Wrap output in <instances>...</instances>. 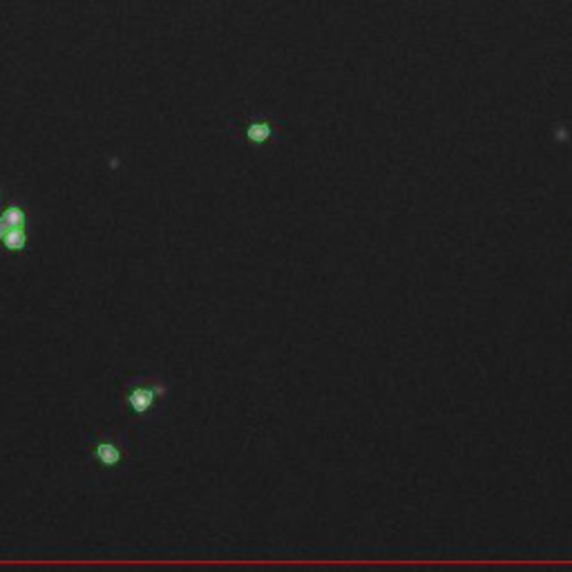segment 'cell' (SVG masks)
Masks as SVG:
<instances>
[{"mask_svg":"<svg viewBox=\"0 0 572 572\" xmlns=\"http://www.w3.org/2000/svg\"><path fill=\"white\" fill-rule=\"evenodd\" d=\"M170 394L166 378L136 374L128 376L121 385V407L139 420H150L157 416L161 403Z\"/></svg>","mask_w":572,"mask_h":572,"instance_id":"1","label":"cell"},{"mask_svg":"<svg viewBox=\"0 0 572 572\" xmlns=\"http://www.w3.org/2000/svg\"><path fill=\"white\" fill-rule=\"evenodd\" d=\"M10 228H12V226H10V224L5 222V217H3V215H0V246H3V239H5L7 230H10Z\"/></svg>","mask_w":572,"mask_h":572,"instance_id":"5","label":"cell"},{"mask_svg":"<svg viewBox=\"0 0 572 572\" xmlns=\"http://www.w3.org/2000/svg\"><path fill=\"white\" fill-rule=\"evenodd\" d=\"M27 239H29L27 226H14V228L7 230V235L3 239V246H0V248H3L5 253H10V255H19V253H23L25 248H27Z\"/></svg>","mask_w":572,"mask_h":572,"instance_id":"3","label":"cell"},{"mask_svg":"<svg viewBox=\"0 0 572 572\" xmlns=\"http://www.w3.org/2000/svg\"><path fill=\"white\" fill-rule=\"evenodd\" d=\"M85 456L88 461L99 467L103 474L117 476L126 472V465L130 463V449L128 438L121 431H101L92 434L85 440Z\"/></svg>","mask_w":572,"mask_h":572,"instance_id":"2","label":"cell"},{"mask_svg":"<svg viewBox=\"0 0 572 572\" xmlns=\"http://www.w3.org/2000/svg\"><path fill=\"white\" fill-rule=\"evenodd\" d=\"M268 134H271V130H268L266 123H253L248 128V139L253 143H264L268 139Z\"/></svg>","mask_w":572,"mask_h":572,"instance_id":"4","label":"cell"},{"mask_svg":"<svg viewBox=\"0 0 572 572\" xmlns=\"http://www.w3.org/2000/svg\"><path fill=\"white\" fill-rule=\"evenodd\" d=\"M3 199H5V197H3V188H0V204H3Z\"/></svg>","mask_w":572,"mask_h":572,"instance_id":"6","label":"cell"}]
</instances>
